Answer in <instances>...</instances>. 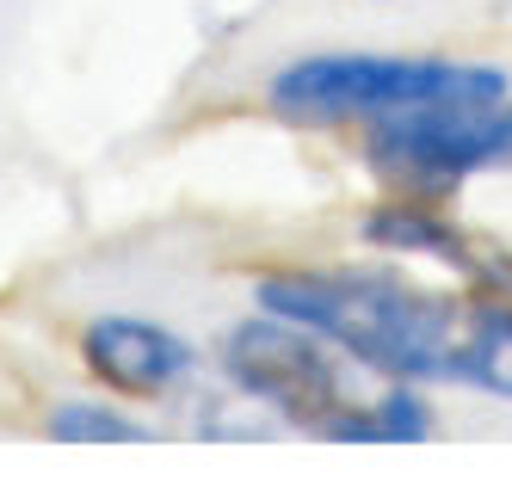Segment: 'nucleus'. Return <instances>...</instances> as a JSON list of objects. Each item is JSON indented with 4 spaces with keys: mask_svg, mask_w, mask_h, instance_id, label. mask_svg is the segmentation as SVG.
Listing matches in <instances>:
<instances>
[{
    "mask_svg": "<svg viewBox=\"0 0 512 493\" xmlns=\"http://www.w3.org/2000/svg\"><path fill=\"white\" fill-rule=\"evenodd\" d=\"M44 432L56 444H149L155 426H142L118 401H56L44 413Z\"/></svg>",
    "mask_w": 512,
    "mask_h": 493,
    "instance_id": "nucleus-8",
    "label": "nucleus"
},
{
    "mask_svg": "<svg viewBox=\"0 0 512 493\" xmlns=\"http://www.w3.org/2000/svg\"><path fill=\"white\" fill-rule=\"evenodd\" d=\"M253 302L266 315L321 333L334 352L395 383L445 376L463 315L451 296H432L395 272H266L253 284Z\"/></svg>",
    "mask_w": 512,
    "mask_h": 493,
    "instance_id": "nucleus-1",
    "label": "nucleus"
},
{
    "mask_svg": "<svg viewBox=\"0 0 512 493\" xmlns=\"http://www.w3.org/2000/svg\"><path fill=\"white\" fill-rule=\"evenodd\" d=\"M445 383L512 401V296H494V290L469 296V309L457 315L451 358H445Z\"/></svg>",
    "mask_w": 512,
    "mask_h": 493,
    "instance_id": "nucleus-6",
    "label": "nucleus"
},
{
    "mask_svg": "<svg viewBox=\"0 0 512 493\" xmlns=\"http://www.w3.org/2000/svg\"><path fill=\"white\" fill-rule=\"evenodd\" d=\"M512 93L500 62L475 56H401V50H315L290 56L266 105L290 124H377L420 105H488Z\"/></svg>",
    "mask_w": 512,
    "mask_h": 493,
    "instance_id": "nucleus-2",
    "label": "nucleus"
},
{
    "mask_svg": "<svg viewBox=\"0 0 512 493\" xmlns=\"http://www.w3.org/2000/svg\"><path fill=\"white\" fill-rule=\"evenodd\" d=\"M81 364L112 395L155 401V395H173L179 383H192L198 352L149 315H93L81 327Z\"/></svg>",
    "mask_w": 512,
    "mask_h": 493,
    "instance_id": "nucleus-5",
    "label": "nucleus"
},
{
    "mask_svg": "<svg viewBox=\"0 0 512 493\" xmlns=\"http://www.w3.org/2000/svg\"><path fill=\"white\" fill-rule=\"evenodd\" d=\"M371 161L414 185V192H451V185L475 173H512V105H420V111H395L377 118L371 136Z\"/></svg>",
    "mask_w": 512,
    "mask_h": 493,
    "instance_id": "nucleus-4",
    "label": "nucleus"
},
{
    "mask_svg": "<svg viewBox=\"0 0 512 493\" xmlns=\"http://www.w3.org/2000/svg\"><path fill=\"white\" fill-rule=\"evenodd\" d=\"M223 370L247 401L272 407L297 432H327L352 407L334 346L284 315H266V309L223 333Z\"/></svg>",
    "mask_w": 512,
    "mask_h": 493,
    "instance_id": "nucleus-3",
    "label": "nucleus"
},
{
    "mask_svg": "<svg viewBox=\"0 0 512 493\" xmlns=\"http://www.w3.org/2000/svg\"><path fill=\"white\" fill-rule=\"evenodd\" d=\"M358 235L383 247V253H401V259H438V265H451V272L475 278L482 272V253H475V241L457 229L451 216H438L426 204H383L358 222Z\"/></svg>",
    "mask_w": 512,
    "mask_h": 493,
    "instance_id": "nucleus-7",
    "label": "nucleus"
}]
</instances>
